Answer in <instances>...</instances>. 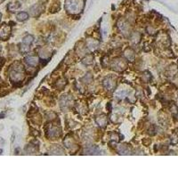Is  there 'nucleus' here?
Here are the masks:
<instances>
[{
	"instance_id": "f257e3e1",
	"label": "nucleus",
	"mask_w": 178,
	"mask_h": 178,
	"mask_svg": "<svg viewBox=\"0 0 178 178\" xmlns=\"http://www.w3.org/2000/svg\"><path fill=\"white\" fill-rule=\"evenodd\" d=\"M25 70L24 66L20 63H14L9 69V78L14 83H21L25 78Z\"/></svg>"
},
{
	"instance_id": "f03ea898",
	"label": "nucleus",
	"mask_w": 178,
	"mask_h": 178,
	"mask_svg": "<svg viewBox=\"0 0 178 178\" xmlns=\"http://www.w3.org/2000/svg\"><path fill=\"white\" fill-rule=\"evenodd\" d=\"M84 7L85 0H65V9L71 15L80 14Z\"/></svg>"
},
{
	"instance_id": "7ed1b4c3",
	"label": "nucleus",
	"mask_w": 178,
	"mask_h": 178,
	"mask_svg": "<svg viewBox=\"0 0 178 178\" xmlns=\"http://www.w3.org/2000/svg\"><path fill=\"white\" fill-rule=\"evenodd\" d=\"M127 67H128V64L126 63V61L123 60L122 58L114 59L111 63V68L116 71H123L127 69Z\"/></svg>"
},
{
	"instance_id": "20e7f679",
	"label": "nucleus",
	"mask_w": 178,
	"mask_h": 178,
	"mask_svg": "<svg viewBox=\"0 0 178 178\" xmlns=\"http://www.w3.org/2000/svg\"><path fill=\"white\" fill-rule=\"evenodd\" d=\"M46 135L50 139H55L61 135V129L54 125H49L46 128Z\"/></svg>"
},
{
	"instance_id": "39448f33",
	"label": "nucleus",
	"mask_w": 178,
	"mask_h": 178,
	"mask_svg": "<svg viewBox=\"0 0 178 178\" xmlns=\"http://www.w3.org/2000/svg\"><path fill=\"white\" fill-rule=\"evenodd\" d=\"M72 98H71L70 95H63L60 98V107L61 109L65 111H67L72 104Z\"/></svg>"
},
{
	"instance_id": "423d86ee",
	"label": "nucleus",
	"mask_w": 178,
	"mask_h": 178,
	"mask_svg": "<svg viewBox=\"0 0 178 178\" xmlns=\"http://www.w3.org/2000/svg\"><path fill=\"white\" fill-rule=\"evenodd\" d=\"M102 85L104 86V88L109 90V91H113L116 87V85H117V82H116V79L110 76V77H107V78H104L103 82H102Z\"/></svg>"
},
{
	"instance_id": "0eeeda50",
	"label": "nucleus",
	"mask_w": 178,
	"mask_h": 178,
	"mask_svg": "<svg viewBox=\"0 0 178 178\" xmlns=\"http://www.w3.org/2000/svg\"><path fill=\"white\" fill-rule=\"evenodd\" d=\"M11 35V27L8 24H3L0 26V39L7 40Z\"/></svg>"
},
{
	"instance_id": "6e6552de",
	"label": "nucleus",
	"mask_w": 178,
	"mask_h": 178,
	"mask_svg": "<svg viewBox=\"0 0 178 178\" xmlns=\"http://www.w3.org/2000/svg\"><path fill=\"white\" fill-rule=\"evenodd\" d=\"M44 11V6L41 4H36L34 6L30 7L29 12H30V15L33 17H37L40 14H42V12Z\"/></svg>"
},
{
	"instance_id": "1a4fd4ad",
	"label": "nucleus",
	"mask_w": 178,
	"mask_h": 178,
	"mask_svg": "<svg viewBox=\"0 0 178 178\" xmlns=\"http://www.w3.org/2000/svg\"><path fill=\"white\" fill-rule=\"evenodd\" d=\"M118 28H119L121 32L124 35H128L129 34V29H130V26L128 23V21L124 19H120L118 21Z\"/></svg>"
},
{
	"instance_id": "9d476101",
	"label": "nucleus",
	"mask_w": 178,
	"mask_h": 178,
	"mask_svg": "<svg viewBox=\"0 0 178 178\" xmlns=\"http://www.w3.org/2000/svg\"><path fill=\"white\" fill-rule=\"evenodd\" d=\"M25 62H26V63L31 67H37L39 63V59L36 55H28L25 58Z\"/></svg>"
},
{
	"instance_id": "9b49d317",
	"label": "nucleus",
	"mask_w": 178,
	"mask_h": 178,
	"mask_svg": "<svg viewBox=\"0 0 178 178\" xmlns=\"http://www.w3.org/2000/svg\"><path fill=\"white\" fill-rule=\"evenodd\" d=\"M98 46H99V41H97L93 38H89L86 41V47L90 51H94L95 49H97Z\"/></svg>"
},
{
	"instance_id": "f8f14e48",
	"label": "nucleus",
	"mask_w": 178,
	"mask_h": 178,
	"mask_svg": "<svg viewBox=\"0 0 178 178\" xmlns=\"http://www.w3.org/2000/svg\"><path fill=\"white\" fill-rule=\"evenodd\" d=\"M95 121H96V123L99 125L100 127L104 128V127H106V125L108 124V118L105 115H100L98 117H96Z\"/></svg>"
},
{
	"instance_id": "ddd939ff",
	"label": "nucleus",
	"mask_w": 178,
	"mask_h": 178,
	"mask_svg": "<svg viewBox=\"0 0 178 178\" xmlns=\"http://www.w3.org/2000/svg\"><path fill=\"white\" fill-rule=\"evenodd\" d=\"M124 56L129 62H134L135 59V54L133 50L128 48V49H127L124 52Z\"/></svg>"
},
{
	"instance_id": "4468645a",
	"label": "nucleus",
	"mask_w": 178,
	"mask_h": 178,
	"mask_svg": "<svg viewBox=\"0 0 178 178\" xmlns=\"http://www.w3.org/2000/svg\"><path fill=\"white\" fill-rule=\"evenodd\" d=\"M50 152H51V154H54V155L64 154V150L62 147H60V145H54L51 147Z\"/></svg>"
},
{
	"instance_id": "2eb2a0df",
	"label": "nucleus",
	"mask_w": 178,
	"mask_h": 178,
	"mask_svg": "<svg viewBox=\"0 0 178 178\" xmlns=\"http://www.w3.org/2000/svg\"><path fill=\"white\" fill-rule=\"evenodd\" d=\"M117 150L118 152L121 154V155H128V154H130V150L128 148V146L126 145H119L118 148H117Z\"/></svg>"
},
{
	"instance_id": "dca6fc26",
	"label": "nucleus",
	"mask_w": 178,
	"mask_h": 178,
	"mask_svg": "<svg viewBox=\"0 0 178 178\" xmlns=\"http://www.w3.org/2000/svg\"><path fill=\"white\" fill-rule=\"evenodd\" d=\"M20 7H21V3L18 2V1H16V2H14V3H10V4L8 5L7 8H8V10H9L10 12L14 13L16 10H18Z\"/></svg>"
},
{
	"instance_id": "f3484780",
	"label": "nucleus",
	"mask_w": 178,
	"mask_h": 178,
	"mask_svg": "<svg viewBox=\"0 0 178 178\" xmlns=\"http://www.w3.org/2000/svg\"><path fill=\"white\" fill-rule=\"evenodd\" d=\"M33 41H34V37H33V36L27 35L23 37V39H22V42L21 43H22V44H24V45H26V46H30L32 45Z\"/></svg>"
},
{
	"instance_id": "a211bd4d",
	"label": "nucleus",
	"mask_w": 178,
	"mask_h": 178,
	"mask_svg": "<svg viewBox=\"0 0 178 178\" xmlns=\"http://www.w3.org/2000/svg\"><path fill=\"white\" fill-rule=\"evenodd\" d=\"M16 18L19 21H25L28 19V14L26 12H21L16 15Z\"/></svg>"
},
{
	"instance_id": "6ab92c4d",
	"label": "nucleus",
	"mask_w": 178,
	"mask_h": 178,
	"mask_svg": "<svg viewBox=\"0 0 178 178\" xmlns=\"http://www.w3.org/2000/svg\"><path fill=\"white\" fill-rule=\"evenodd\" d=\"M140 38H141V36H140L139 33H137V32L133 33L131 35V42L136 45V44H138V43L140 42Z\"/></svg>"
},
{
	"instance_id": "aec40b11",
	"label": "nucleus",
	"mask_w": 178,
	"mask_h": 178,
	"mask_svg": "<svg viewBox=\"0 0 178 178\" xmlns=\"http://www.w3.org/2000/svg\"><path fill=\"white\" fill-rule=\"evenodd\" d=\"M99 151L100 150L97 146H93L91 148H87V149L85 150L86 154H98Z\"/></svg>"
},
{
	"instance_id": "412c9836",
	"label": "nucleus",
	"mask_w": 178,
	"mask_h": 178,
	"mask_svg": "<svg viewBox=\"0 0 178 178\" xmlns=\"http://www.w3.org/2000/svg\"><path fill=\"white\" fill-rule=\"evenodd\" d=\"M20 51H21V54H27V53H28L30 51V46H26V45L21 43V45H20Z\"/></svg>"
},
{
	"instance_id": "4be33fe9",
	"label": "nucleus",
	"mask_w": 178,
	"mask_h": 178,
	"mask_svg": "<svg viewBox=\"0 0 178 178\" xmlns=\"http://www.w3.org/2000/svg\"><path fill=\"white\" fill-rule=\"evenodd\" d=\"M93 57L92 55H87L85 56L84 59H83V63L85 64V65H90V64L93 63Z\"/></svg>"
},
{
	"instance_id": "5701e85b",
	"label": "nucleus",
	"mask_w": 178,
	"mask_h": 178,
	"mask_svg": "<svg viewBox=\"0 0 178 178\" xmlns=\"http://www.w3.org/2000/svg\"><path fill=\"white\" fill-rule=\"evenodd\" d=\"M93 77L91 74H86L85 77L83 78H81V81L83 82V83H85V84H87V83H90L91 81H92Z\"/></svg>"
},
{
	"instance_id": "b1692460",
	"label": "nucleus",
	"mask_w": 178,
	"mask_h": 178,
	"mask_svg": "<svg viewBox=\"0 0 178 178\" xmlns=\"http://www.w3.org/2000/svg\"><path fill=\"white\" fill-rule=\"evenodd\" d=\"M128 91L127 90H120V91H118L116 93V95L119 97V98H124L128 95Z\"/></svg>"
},
{
	"instance_id": "393cba45",
	"label": "nucleus",
	"mask_w": 178,
	"mask_h": 178,
	"mask_svg": "<svg viewBox=\"0 0 178 178\" xmlns=\"http://www.w3.org/2000/svg\"><path fill=\"white\" fill-rule=\"evenodd\" d=\"M151 78H152V77H151V75H150V73L149 71L144 72V74H143V78H144V80H145V81L149 82V81H150Z\"/></svg>"
},
{
	"instance_id": "a878e982",
	"label": "nucleus",
	"mask_w": 178,
	"mask_h": 178,
	"mask_svg": "<svg viewBox=\"0 0 178 178\" xmlns=\"http://www.w3.org/2000/svg\"><path fill=\"white\" fill-rule=\"evenodd\" d=\"M170 111H172V113L173 114L177 113V107H176V104H174V103H171Z\"/></svg>"
},
{
	"instance_id": "bb28decb",
	"label": "nucleus",
	"mask_w": 178,
	"mask_h": 178,
	"mask_svg": "<svg viewBox=\"0 0 178 178\" xmlns=\"http://www.w3.org/2000/svg\"><path fill=\"white\" fill-rule=\"evenodd\" d=\"M171 142H172L173 144H176V143H177L178 142L177 136H176V135H173V136L171 137Z\"/></svg>"
},
{
	"instance_id": "cd10ccee",
	"label": "nucleus",
	"mask_w": 178,
	"mask_h": 178,
	"mask_svg": "<svg viewBox=\"0 0 178 178\" xmlns=\"http://www.w3.org/2000/svg\"><path fill=\"white\" fill-rule=\"evenodd\" d=\"M111 140H113V141H118V135L113 134V135H111Z\"/></svg>"
},
{
	"instance_id": "c85d7f7f",
	"label": "nucleus",
	"mask_w": 178,
	"mask_h": 178,
	"mask_svg": "<svg viewBox=\"0 0 178 178\" xmlns=\"http://www.w3.org/2000/svg\"><path fill=\"white\" fill-rule=\"evenodd\" d=\"M4 117H5V113L0 114V119H4Z\"/></svg>"
},
{
	"instance_id": "c756f323",
	"label": "nucleus",
	"mask_w": 178,
	"mask_h": 178,
	"mask_svg": "<svg viewBox=\"0 0 178 178\" xmlns=\"http://www.w3.org/2000/svg\"><path fill=\"white\" fill-rule=\"evenodd\" d=\"M1 19H2V14L0 13V21H1Z\"/></svg>"
},
{
	"instance_id": "7c9ffc66",
	"label": "nucleus",
	"mask_w": 178,
	"mask_h": 178,
	"mask_svg": "<svg viewBox=\"0 0 178 178\" xmlns=\"http://www.w3.org/2000/svg\"><path fill=\"white\" fill-rule=\"evenodd\" d=\"M4 1H5V0H0V4H2V3H3Z\"/></svg>"
}]
</instances>
